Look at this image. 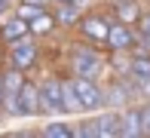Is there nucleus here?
I'll return each instance as SVG.
<instances>
[{"instance_id": "obj_11", "label": "nucleus", "mask_w": 150, "mask_h": 138, "mask_svg": "<svg viewBox=\"0 0 150 138\" xmlns=\"http://www.w3.org/2000/svg\"><path fill=\"white\" fill-rule=\"evenodd\" d=\"M49 9H52V16H55L58 28H80V18H83V6H80V3H64V0H55Z\"/></svg>"}, {"instance_id": "obj_18", "label": "nucleus", "mask_w": 150, "mask_h": 138, "mask_svg": "<svg viewBox=\"0 0 150 138\" xmlns=\"http://www.w3.org/2000/svg\"><path fill=\"white\" fill-rule=\"evenodd\" d=\"M12 6H16L12 0H0V22H3V18L9 16V12H12Z\"/></svg>"}, {"instance_id": "obj_19", "label": "nucleus", "mask_w": 150, "mask_h": 138, "mask_svg": "<svg viewBox=\"0 0 150 138\" xmlns=\"http://www.w3.org/2000/svg\"><path fill=\"white\" fill-rule=\"evenodd\" d=\"M0 105H3V68H0Z\"/></svg>"}, {"instance_id": "obj_13", "label": "nucleus", "mask_w": 150, "mask_h": 138, "mask_svg": "<svg viewBox=\"0 0 150 138\" xmlns=\"http://www.w3.org/2000/svg\"><path fill=\"white\" fill-rule=\"evenodd\" d=\"M61 105H64V114L67 117H77V114H86L83 110V101L77 95V86H74V77H61Z\"/></svg>"}, {"instance_id": "obj_16", "label": "nucleus", "mask_w": 150, "mask_h": 138, "mask_svg": "<svg viewBox=\"0 0 150 138\" xmlns=\"http://www.w3.org/2000/svg\"><path fill=\"white\" fill-rule=\"evenodd\" d=\"M43 9H49V6H37V3H28V0H16V6H12V12L16 16H22V18H37Z\"/></svg>"}, {"instance_id": "obj_7", "label": "nucleus", "mask_w": 150, "mask_h": 138, "mask_svg": "<svg viewBox=\"0 0 150 138\" xmlns=\"http://www.w3.org/2000/svg\"><path fill=\"white\" fill-rule=\"evenodd\" d=\"M104 89H107V107H113V110L129 107L135 98H138L132 77H113V80H110V86H104Z\"/></svg>"}, {"instance_id": "obj_8", "label": "nucleus", "mask_w": 150, "mask_h": 138, "mask_svg": "<svg viewBox=\"0 0 150 138\" xmlns=\"http://www.w3.org/2000/svg\"><path fill=\"white\" fill-rule=\"evenodd\" d=\"M18 107H22V117H37V114H43L40 83H34V80H25L22 92H18Z\"/></svg>"}, {"instance_id": "obj_14", "label": "nucleus", "mask_w": 150, "mask_h": 138, "mask_svg": "<svg viewBox=\"0 0 150 138\" xmlns=\"http://www.w3.org/2000/svg\"><path fill=\"white\" fill-rule=\"evenodd\" d=\"M28 25H31V34H34V37H49V34L58 28L55 16H52V9H43L37 18H31Z\"/></svg>"}, {"instance_id": "obj_5", "label": "nucleus", "mask_w": 150, "mask_h": 138, "mask_svg": "<svg viewBox=\"0 0 150 138\" xmlns=\"http://www.w3.org/2000/svg\"><path fill=\"white\" fill-rule=\"evenodd\" d=\"M40 98H43V114L46 117H61L64 105H61V77L49 74L40 80Z\"/></svg>"}, {"instance_id": "obj_2", "label": "nucleus", "mask_w": 150, "mask_h": 138, "mask_svg": "<svg viewBox=\"0 0 150 138\" xmlns=\"http://www.w3.org/2000/svg\"><path fill=\"white\" fill-rule=\"evenodd\" d=\"M110 25H113V16L110 12H83L80 18V37L89 40V43H98V46H107V37H110Z\"/></svg>"}, {"instance_id": "obj_15", "label": "nucleus", "mask_w": 150, "mask_h": 138, "mask_svg": "<svg viewBox=\"0 0 150 138\" xmlns=\"http://www.w3.org/2000/svg\"><path fill=\"white\" fill-rule=\"evenodd\" d=\"M40 135L43 138H74L77 135V126H74V123H64V120H52V123H46V126L40 129Z\"/></svg>"}, {"instance_id": "obj_20", "label": "nucleus", "mask_w": 150, "mask_h": 138, "mask_svg": "<svg viewBox=\"0 0 150 138\" xmlns=\"http://www.w3.org/2000/svg\"><path fill=\"white\" fill-rule=\"evenodd\" d=\"M64 3H80V6H83V3H86V0H64Z\"/></svg>"}, {"instance_id": "obj_6", "label": "nucleus", "mask_w": 150, "mask_h": 138, "mask_svg": "<svg viewBox=\"0 0 150 138\" xmlns=\"http://www.w3.org/2000/svg\"><path fill=\"white\" fill-rule=\"evenodd\" d=\"M135 46H138V28L113 18L110 37H107V49H110V52H132Z\"/></svg>"}, {"instance_id": "obj_21", "label": "nucleus", "mask_w": 150, "mask_h": 138, "mask_svg": "<svg viewBox=\"0 0 150 138\" xmlns=\"http://www.w3.org/2000/svg\"><path fill=\"white\" fill-rule=\"evenodd\" d=\"M3 117H6V114H3V107H0V120H3Z\"/></svg>"}, {"instance_id": "obj_9", "label": "nucleus", "mask_w": 150, "mask_h": 138, "mask_svg": "<svg viewBox=\"0 0 150 138\" xmlns=\"http://www.w3.org/2000/svg\"><path fill=\"white\" fill-rule=\"evenodd\" d=\"M25 34H31V25H28V18L16 16V12H9V16L0 22V43H3V46H9V43H16V40H22Z\"/></svg>"}, {"instance_id": "obj_10", "label": "nucleus", "mask_w": 150, "mask_h": 138, "mask_svg": "<svg viewBox=\"0 0 150 138\" xmlns=\"http://www.w3.org/2000/svg\"><path fill=\"white\" fill-rule=\"evenodd\" d=\"M107 6H110V16L126 25H138L141 16H144V6L138 0H107Z\"/></svg>"}, {"instance_id": "obj_12", "label": "nucleus", "mask_w": 150, "mask_h": 138, "mask_svg": "<svg viewBox=\"0 0 150 138\" xmlns=\"http://www.w3.org/2000/svg\"><path fill=\"white\" fill-rule=\"evenodd\" d=\"M120 138H144V132H141L138 105H129V107L120 110Z\"/></svg>"}, {"instance_id": "obj_4", "label": "nucleus", "mask_w": 150, "mask_h": 138, "mask_svg": "<svg viewBox=\"0 0 150 138\" xmlns=\"http://www.w3.org/2000/svg\"><path fill=\"white\" fill-rule=\"evenodd\" d=\"M6 49H9V65H16L18 71H25V74H28L31 68L37 65V58H40V46H37V37H34V34H25L22 40L9 43Z\"/></svg>"}, {"instance_id": "obj_1", "label": "nucleus", "mask_w": 150, "mask_h": 138, "mask_svg": "<svg viewBox=\"0 0 150 138\" xmlns=\"http://www.w3.org/2000/svg\"><path fill=\"white\" fill-rule=\"evenodd\" d=\"M67 71H71L74 77L101 80L104 71H110V58L101 55L98 43L89 46V40H86V43H71V49H67Z\"/></svg>"}, {"instance_id": "obj_17", "label": "nucleus", "mask_w": 150, "mask_h": 138, "mask_svg": "<svg viewBox=\"0 0 150 138\" xmlns=\"http://www.w3.org/2000/svg\"><path fill=\"white\" fill-rule=\"evenodd\" d=\"M138 114H141V132H144V138H147L150 135V98L138 101Z\"/></svg>"}, {"instance_id": "obj_3", "label": "nucleus", "mask_w": 150, "mask_h": 138, "mask_svg": "<svg viewBox=\"0 0 150 138\" xmlns=\"http://www.w3.org/2000/svg\"><path fill=\"white\" fill-rule=\"evenodd\" d=\"M74 77V74H71ZM74 86H77V95L83 101V110L86 114H98V110L107 107V89L101 86L98 80H89V77H74Z\"/></svg>"}]
</instances>
